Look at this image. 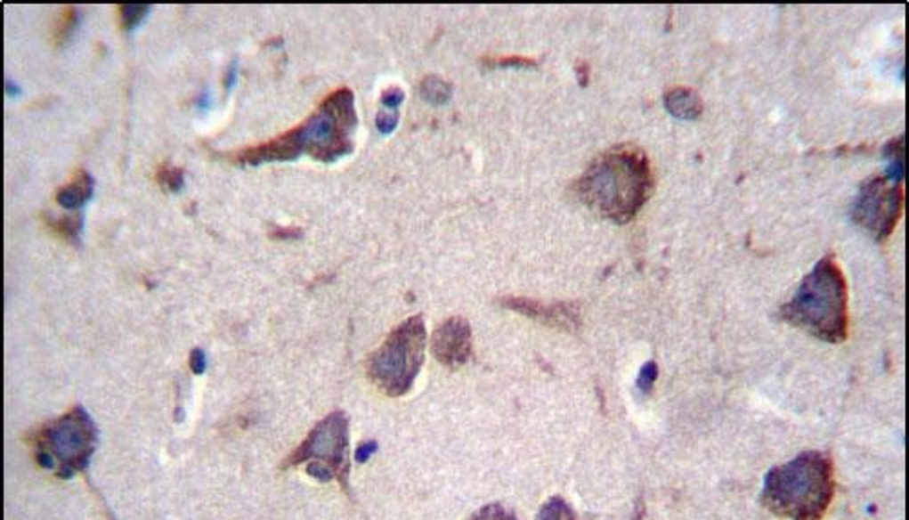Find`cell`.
<instances>
[{"mask_svg": "<svg viewBox=\"0 0 909 520\" xmlns=\"http://www.w3.org/2000/svg\"><path fill=\"white\" fill-rule=\"evenodd\" d=\"M302 235V230L300 228H275L272 230V237L277 239V240H286V239H298Z\"/></svg>", "mask_w": 909, "mask_h": 520, "instance_id": "obj_27", "label": "cell"}, {"mask_svg": "<svg viewBox=\"0 0 909 520\" xmlns=\"http://www.w3.org/2000/svg\"><path fill=\"white\" fill-rule=\"evenodd\" d=\"M306 473H308L310 476H313V479H317L319 483H329V481H333V479H335L333 471H331L328 466L321 464V462H310V464L306 466Z\"/></svg>", "mask_w": 909, "mask_h": 520, "instance_id": "obj_24", "label": "cell"}, {"mask_svg": "<svg viewBox=\"0 0 909 520\" xmlns=\"http://www.w3.org/2000/svg\"><path fill=\"white\" fill-rule=\"evenodd\" d=\"M537 520H579V518L573 508L564 499L551 497L540 506Z\"/></svg>", "mask_w": 909, "mask_h": 520, "instance_id": "obj_15", "label": "cell"}, {"mask_svg": "<svg viewBox=\"0 0 909 520\" xmlns=\"http://www.w3.org/2000/svg\"><path fill=\"white\" fill-rule=\"evenodd\" d=\"M77 22H78L77 8L66 6V8L61 10V15H59L57 24H55V33H53L55 45H59V46L66 45L68 38L73 35L75 28H77Z\"/></svg>", "mask_w": 909, "mask_h": 520, "instance_id": "obj_16", "label": "cell"}, {"mask_svg": "<svg viewBox=\"0 0 909 520\" xmlns=\"http://www.w3.org/2000/svg\"><path fill=\"white\" fill-rule=\"evenodd\" d=\"M655 177L644 150L621 144L598 155L573 184L577 197L604 219L626 224L652 197Z\"/></svg>", "mask_w": 909, "mask_h": 520, "instance_id": "obj_2", "label": "cell"}, {"mask_svg": "<svg viewBox=\"0 0 909 520\" xmlns=\"http://www.w3.org/2000/svg\"><path fill=\"white\" fill-rule=\"evenodd\" d=\"M235 80H237V69H235V64H231V66L228 68L226 77H224V84H226V88H228V90H230L231 85L235 84Z\"/></svg>", "mask_w": 909, "mask_h": 520, "instance_id": "obj_29", "label": "cell"}, {"mask_svg": "<svg viewBox=\"0 0 909 520\" xmlns=\"http://www.w3.org/2000/svg\"><path fill=\"white\" fill-rule=\"evenodd\" d=\"M835 495V467L824 451H804L771 467L760 492L762 506L790 520H822Z\"/></svg>", "mask_w": 909, "mask_h": 520, "instance_id": "obj_3", "label": "cell"}, {"mask_svg": "<svg viewBox=\"0 0 909 520\" xmlns=\"http://www.w3.org/2000/svg\"><path fill=\"white\" fill-rule=\"evenodd\" d=\"M781 319L830 344L848 338V280L835 255L818 260L795 297L781 308Z\"/></svg>", "mask_w": 909, "mask_h": 520, "instance_id": "obj_4", "label": "cell"}, {"mask_svg": "<svg viewBox=\"0 0 909 520\" xmlns=\"http://www.w3.org/2000/svg\"><path fill=\"white\" fill-rule=\"evenodd\" d=\"M378 450V444L375 441H368V443H362L357 450H355V462L359 464H364L368 462Z\"/></svg>", "mask_w": 909, "mask_h": 520, "instance_id": "obj_26", "label": "cell"}, {"mask_svg": "<svg viewBox=\"0 0 909 520\" xmlns=\"http://www.w3.org/2000/svg\"><path fill=\"white\" fill-rule=\"evenodd\" d=\"M197 106H199V108H202V110H206V108L209 106V101H207V97H206V95L199 97V101H197Z\"/></svg>", "mask_w": 909, "mask_h": 520, "instance_id": "obj_30", "label": "cell"}, {"mask_svg": "<svg viewBox=\"0 0 909 520\" xmlns=\"http://www.w3.org/2000/svg\"><path fill=\"white\" fill-rule=\"evenodd\" d=\"M350 418L344 411H333L322 418L280 466L289 469L302 462L328 466L345 493H350Z\"/></svg>", "mask_w": 909, "mask_h": 520, "instance_id": "obj_7", "label": "cell"}, {"mask_svg": "<svg viewBox=\"0 0 909 520\" xmlns=\"http://www.w3.org/2000/svg\"><path fill=\"white\" fill-rule=\"evenodd\" d=\"M483 64L488 66V68H537V61L526 59V57H521V55H507V57H500V59H486V61H483Z\"/></svg>", "mask_w": 909, "mask_h": 520, "instance_id": "obj_19", "label": "cell"}, {"mask_svg": "<svg viewBox=\"0 0 909 520\" xmlns=\"http://www.w3.org/2000/svg\"><path fill=\"white\" fill-rule=\"evenodd\" d=\"M157 183L171 193H179L184 188V171L177 166L164 164L157 171Z\"/></svg>", "mask_w": 909, "mask_h": 520, "instance_id": "obj_17", "label": "cell"}, {"mask_svg": "<svg viewBox=\"0 0 909 520\" xmlns=\"http://www.w3.org/2000/svg\"><path fill=\"white\" fill-rule=\"evenodd\" d=\"M420 95L431 104H444L451 97V84L437 75H429L420 82Z\"/></svg>", "mask_w": 909, "mask_h": 520, "instance_id": "obj_14", "label": "cell"}, {"mask_svg": "<svg viewBox=\"0 0 909 520\" xmlns=\"http://www.w3.org/2000/svg\"><path fill=\"white\" fill-rule=\"evenodd\" d=\"M500 305L551 328L575 331L580 326V310L577 305H570V302H540L533 298L513 297L502 298Z\"/></svg>", "mask_w": 909, "mask_h": 520, "instance_id": "obj_10", "label": "cell"}, {"mask_svg": "<svg viewBox=\"0 0 909 520\" xmlns=\"http://www.w3.org/2000/svg\"><path fill=\"white\" fill-rule=\"evenodd\" d=\"M431 352L450 370L464 366L473 353L471 326L464 317H450L437 326L431 337Z\"/></svg>", "mask_w": 909, "mask_h": 520, "instance_id": "obj_9", "label": "cell"}, {"mask_svg": "<svg viewBox=\"0 0 909 520\" xmlns=\"http://www.w3.org/2000/svg\"><path fill=\"white\" fill-rule=\"evenodd\" d=\"M150 12H151V8L144 6V4H122V6H118L120 26L124 29H134L146 19V15Z\"/></svg>", "mask_w": 909, "mask_h": 520, "instance_id": "obj_18", "label": "cell"}, {"mask_svg": "<svg viewBox=\"0 0 909 520\" xmlns=\"http://www.w3.org/2000/svg\"><path fill=\"white\" fill-rule=\"evenodd\" d=\"M904 186L891 177H873L860 186L853 206V219L872 232L877 240H886L897 228L904 211Z\"/></svg>", "mask_w": 909, "mask_h": 520, "instance_id": "obj_8", "label": "cell"}, {"mask_svg": "<svg viewBox=\"0 0 909 520\" xmlns=\"http://www.w3.org/2000/svg\"><path fill=\"white\" fill-rule=\"evenodd\" d=\"M664 106L671 115L680 118H697L704 110L699 93L691 88H682V85L670 90L664 95Z\"/></svg>", "mask_w": 909, "mask_h": 520, "instance_id": "obj_12", "label": "cell"}, {"mask_svg": "<svg viewBox=\"0 0 909 520\" xmlns=\"http://www.w3.org/2000/svg\"><path fill=\"white\" fill-rule=\"evenodd\" d=\"M95 181L85 169H78L73 179L57 191V204L64 209H82V206L93 197Z\"/></svg>", "mask_w": 909, "mask_h": 520, "instance_id": "obj_11", "label": "cell"}, {"mask_svg": "<svg viewBox=\"0 0 909 520\" xmlns=\"http://www.w3.org/2000/svg\"><path fill=\"white\" fill-rule=\"evenodd\" d=\"M402 102H404V92L399 88V85H392V88L384 90L380 95V104L386 110H399V106Z\"/></svg>", "mask_w": 909, "mask_h": 520, "instance_id": "obj_23", "label": "cell"}, {"mask_svg": "<svg viewBox=\"0 0 909 520\" xmlns=\"http://www.w3.org/2000/svg\"><path fill=\"white\" fill-rule=\"evenodd\" d=\"M46 226L52 232H55L57 235H61L62 239L69 240L71 244H78L82 230H84V213L78 211V213H73V215L59 216V219L48 216Z\"/></svg>", "mask_w": 909, "mask_h": 520, "instance_id": "obj_13", "label": "cell"}, {"mask_svg": "<svg viewBox=\"0 0 909 520\" xmlns=\"http://www.w3.org/2000/svg\"><path fill=\"white\" fill-rule=\"evenodd\" d=\"M357 122L355 95L350 88H340L329 93L296 127L268 142L228 153L226 158L239 166H261L264 162L293 160L308 153L317 160L333 162L353 153Z\"/></svg>", "mask_w": 909, "mask_h": 520, "instance_id": "obj_1", "label": "cell"}, {"mask_svg": "<svg viewBox=\"0 0 909 520\" xmlns=\"http://www.w3.org/2000/svg\"><path fill=\"white\" fill-rule=\"evenodd\" d=\"M397 124H399V110H386L384 108V110L378 111V115H377V127H378L380 134H384V135L392 134L394 129L397 127Z\"/></svg>", "mask_w": 909, "mask_h": 520, "instance_id": "obj_22", "label": "cell"}, {"mask_svg": "<svg viewBox=\"0 0 909 520\" xmlns=\"http://www.w3.org/2000/svg\"><path fill=\"white\" fill-rule=\"evenodd\" d=\"M35 462L69 481L85 473L99 446V427L82 404H75L62 417L48 420L28 435Z\"/></svg>", "mask_w": 909, "mask_h": 520, "instance_id": "obj_5", "label": "cell"}, {"mask_svg": "<svg viewBox=\"0 0 909 520\" xmlns=\"http://www.w3.org/2000/svg\"><path fill=\"white\" fill-rule=\"evenodd\" d=\"M206 366H207V361H206V353L202 348H195L191 353H190V370L195 373V375H202L206 371Z\"/></svg>", "mask_w": 909, "mask_h": 520, "instance_id": "obj_25", "label": "cell"}, {"mask_svg": "<svg viewBox=\"0 0 909 520\" xmlns=\"http://www.w3.org/2000/svg\"><path fill=\"white\" fill-rule=\"evenodd\" d=\"M471 520H516V516L500 504H488L475 513Z\"/></svg>", "mask_w": 909, "mask_h": 520, "instance_id": "obj_20", "label": "cell"}, {"mask_svg": "<svg viewBox=\"0 0 909 520\" xmlns=\"http://www.w3.org/2000/svg\"><path fill=\"white\" fill-rule=\"evenodd\" d=\"M426 324L413 315L389 331L380 348L368 359L369 380L389 397L406 395L424 364Z\"/></svg>", "mask_w": 909, "mask_h": 520, "instance_id": "obj_6", "label": "cell"}, {"mask_svg": "<svg viewBox=\"0 0 909 520\" xmlns=\"http://www.w3.org/2000/svg\"><path fill=\"white\" fill-rule=\"evenodd\" d=\"M659 377V368H657V362L655 361H649L645 362L642 368H640V373H638V378H637V386L640 392L644 394H649L655 386V380Z\"/></svg>", "mask_w": 909, "mask_h": 520, "instance_id": "obj_21", "label": "cell"}, {"mask_svg": "<svg viewBox=\"0 0 909 520\" xmlns=\"http://www.w3.org/2000/svg\"><path fill=\"white\" fill-rule=\"evenodd\" d=\"M4 92H6V95H8V97H17V95H20L19 84H15L12 78H6V80H4Z\"/></svg>", "mask_w": 909, "mask_h": 520, "instance_id": "obj_28", "label": "cell"}]
</instances>
